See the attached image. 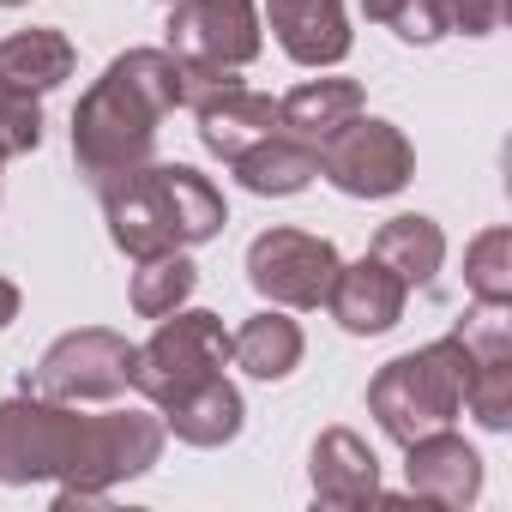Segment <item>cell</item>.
Returning <instances> with one entry per match:
<instances>
[{
	"mask_svg": "<svg viewBox=\"0 0 512 512\" xmlns=\"http://www.w3.org/2000/svg\"><path fill=\"white\" fill-rule=\"evenodd\" d=\"M163 452V422L139 410L79 416L55 398H13L0 404V482H61V506L103 500L109 482L151 470Z\"/></svg>",
	"mask_w": 512,
	"mask_h": 512,
	"instance_id": "1",
	"label": "cell"
},
{
	"mask_svg": "<svg viewBox=\"0 0 512 512\" xmlns=\"http://www.w3.org/2000/svg\"><path fill=\"white\" fill-rule=\"evenodd\" d=\"M193 103V67L169 49H133L121 55L73 109V157L79 175L91 187H103L109 175H127L139 163H151L157 145V121L169 109Z\"/></svg>",
	"mask_w": 512,
	"mask_h": 512,
	"instance_id": "2",
	"label": "cell"
},
{
	"mask_svg": "<svg viewBox=\"0 0 512 512\" xmlns=\"http://www.w3.org/2000/svg\"><path fill=\"white\" fill-rule=\"evenodd\" d=\"M97 193H103L115 247L133 253V260L181 253L223 229V193L187 163H139L127 175H109Z\"/></svg>",
	"mask_w": 512,
	"mask_h": 512,
	"instance_id": "3",
	"label": "cell"
},
{
	"mask_svg": "<svg viewBox=\"0 0 512 512\" xmlns=\"http://www.w3.org/2000/svg\"><path fill=\"white\" fill-rule=\"evenodd\" d=\"M464 380H470L464 344H458V338H440V344H428V350H416V356L386 362L380 380L368 386V404H374L380 428H386L398 446H410V440H422V434H434V428H446V422L458 416Z\"/></svg>",
	"mask_w": 512,
	"mask_h": 512,
	"instance_id": "4",
	"label": "cell"
},
{
	"mask_svg": "<svg viewBox=\"0 0 512 512\" xmlns=\"http://www.w3.org/2000/svg\"><path fill=\"white\" fill-rule=\"evenodd\" d=\"M223 362H229V332H223L217 314H175V320L163 314L157 338L145 350H133L127 386H139L151 404H169L175 392L211 380Z\"/></svg>",
	"mask_w": 512,
	"mask_h": 512,
	"instance_id": "5",
	"label": "cell"
},
{
	"mask_svg": "<svg viewBox=\"0 0 512 512\" xmlns=\"http://www.w3.org/2000/svg\"><path fill=\"white\" fill-rule=\"evenodd\" d=\"M127 374H133V344L121 332H67L43 362L37 374H25V392L37 398H55V404H79V398H115L127 392Z\"/></svg>",
	"mask_w": 512,
	"mask_h": 512,
	"instance_id": "6",
	"label": "cell"
},
{
	"mask_svg": "<svg viewBox=\"0 0 512 512\" xmlns=\"http://www.w3.org/2000/svg\"><path fill=\"white\" fill-rule=\"evenodd\" d=\"M410 169H416V157H410V145H404V133L392 127V121H344L326 145H320V175L332 181V187H344V193H356V199H386V193H398L404 181H410Z\"/></svg>",
	"mask_w": 512,
	"mask_h": 512,
	"instance_id": "7",
	"label": "cell"
},
{
	"mask_svg": "<svg viewBox=\"0 0 512 512\" xmlns=\"http://www.w3.org/2000/svg\"><path fill=\"white\" fill-rule=\"evenodd\" d=\"M247 278L260 296L284 302V308H320L332 278H338V247L326 235H302V229H266L247 247Z\"/></svg>",
	"mask_w": 512,
	"mask_h": 512,
	"instance_id": "8",
	"label": "cell"
},
{
	"mask_svg": "<svg viewBox=\"0 0 512 512\" xmlns=\"http://www.w3.org/2000/svg\"><path fill=\"white\" fill-rule=\"evenodd\" d=\"M169 55L193 67H247L260 55V13L253 0H181L169 13Z\"/></svg>",
	"mask_w": 512,
	"mask_h": 512,
	"instance_id": "9",
	"label": "cell"
},
{
	"mask_svg": "<svg viewBox=\"0 0 512 512\" xmlns=\"http://www.w3.org/2000/svg\"><path fill=\"white\" fill-rule=\"evenodd\" d=\"M193 109H199V139H205V151L223 157V163H235L247 145H260L266 133H278V103L260 97V91H247L241 79H235V85H217V91L199 97Z\"/></svg>",
	"mask_w": 512,
	"mask_h": 512,
	"instance_id": "10",
	"label": "cell"
},
{
	"mask_svg": "<svg viewBox=\"0 0 512 512\" xmlns=\"http://www.w3.org/2000/svg\"><path fill=\"white\" fill-rule=\"evenodd\" d=\"M404 452H410V494H422V500H434V506H470V500H476V488H482V458H476L458 434L434 428V434L410 440Z\"/></svg>",
	"mask_w": 512,
	"mask_h": 512,
	"instance_id": "11",
	"label": "cell"
},
{
	"mask_svg": "<svg viewBox=\"0 0 512 512\" xmlns=\"http://www.w3.org/2000/svg\"><path fill=\"white\" fill-rule=\"evenodd\" d=\"M266 13H272V31L290 61L332 67L350 55V19L338 0H266Z\"/></svg>",
	"mask_w": 512,
	"mask_h": 512,
	"instance_id": "12",
	"label": "cell"
},
{
	"mask_svg": "<svg viewBox=\"0 0 512 512\" xmlns=\"http://www.w3.org/2000/svg\"><path fill=\"white\" fill-rule=\"evenodd\" d=\"M404 290H410V284H404L398 272H386L380 260H362V266H338L326 302H332V314H338L344 332H368V338H374V332L398 326Z\"/></svg>",
	"mask_w": 512,
	"mask_h": 512,
	"instance_id": "13",
	"label": "cell"
},
{
	"mask_svg": "<svg viewBox=\"0 0 512 512\" xmlns=\"http://www.w3.org/2000/svg\"><path fill=\"white\" fill-rule=\"evenodd\" d=\"M157 410H163V422L175 428V440H187V446H223V440L241 434V392H235L223 374H211V380L175 392V398L157 404Z\"/></svg>",
	"mask_w": 512,
	"mask_h": 512,
	"instance_id": "14",
	"label": "cell"
},
{
	"mask_svg": "<svg viewBox=\"0 0 512 512\" xmlns=\"http://www.w3.org/2000/svg\"><path fill=\"white\" fill-rule=\"evenodd\" d=\"M380 494V464L374 452L350 434V428H332L320 434L314 446V500L320 506H362Z\"/></svg>",
	"mask_w": 512,
	"mask_h": 512,
	"instance_id": "15",
	"label": "cell"
},
{
	"mask_svg": "<svg viewBox=\"0 0 512 512\" xmlns=\"http://www.w3.org/2000/svg\"><path fill=\"white\" fill-rule=\"evenodd\" d=\"M229 169L241 175L247 193H302V187L320 175V151H314L308 139H296V133L278 127V133H266L260 145H247Z\"/></svg>",
	"mask_w": 512,
	"mask_h": 512,
	"instance_id": "16",
	"label": "cell"
},
{
	"mask_svg": "<svg viewBox=\"0 0 512 512\" xmlns=\"http://www.w3.org/2000/svg\"><path fill=\"white\" fill-rule=\"evenodd\" d=\"M356 115H362V85H356V79H314V85H302V91H290V97L278 103V127L296 133V139H308L314 151H320L344 121H356Z\"/></svg>",
	"mask_w": 512,
	"mask_h": 512,
	"instance_id": "17",
	"label": "cell"
},
{
	"mask_svg": "<svg viewBox=\"0 0 512 512\" xmlns=\"http://www.w3.org/2000/svg\"><path fill=\"white\" fill-rule=\"evenodd\" d=\"M0 79L19 91H55L61 79H73V43L61 31H19L0 43Z\"/></svg>",
	"mask_w": 512,
	"mask_h": 512,
	"instance_id": "18",
	"label": "cell"
},
{
	"mask_svg": "<svg viewBox=\"0 0 512 512\" xmlns=\"http://www.w3.org/2000/svg\"><path fill=\"white\" fill-rule=\"evenodd\" d=\"M374 260L386 272H398L404 284H434L440 260H446V241L428 217H392L380 235H374Z\"/></svg>",
	"mask_w": 512,
	"mask_h": 512,
	"instance_id": "19",
	"label": "cell"
},
{
	"mask_svg": "<svg viewBox=\"0 0 512 512\" xmlns=\"http://www.w3.org/2000/svg\"><path fill=\"white\" fill-rule=\"evenodd\" d=\"M229 356H235L253 380H284V374L302 362V332H296V320H284V314H260V320H247V326L229 338Z\"/></svg>",
	"mask_w": 512,
	"mask_h": 512,
	"instance_id": "20",
	"label": "cell"
},
{
	"mask_svg": "<svg viewBox=\"0 0 512 512\" xmlns=\"http://www.w3.org/2000/svg\"><path fill=\"white\" fill-rule=\"evenodd\" d=\"M193 284H199V272H193L187 253H157V260H139L133 308H139L145 320H163V314H175V308L193 296Z\"/></svg>",
	"mask_w": 512,
	"mask_h": 512,
	"instance_id": "21",
	"label": "cell"
},
{
	"mask_svg": "<svg viewBox=\"0 0 512 512\" xmlns=\"http://www.w3.org/2000/svg\"><path fill=\"white\" fill-rule=\"evenodd\" d=\"M464 278H470L476 302H494V308L512 302V229H488V235L470 241Z\"/></svg>",
	"mask_w": 512,
	"mask_h": 512,
	"instance_id": "22",
	"label": "cell"
},
{
	"mask_svg": "<svg viewBox=\"0 0 512 512\" xmlns=\"http://www.w3.org/2000/svg\"><path fill=\"white\" fill-rule=\"evenodd\" d=\"M362 13L392 25L404 43H434L446 37V0H362Z\"/></svg>",
	"mask_w": 512,
	"mask_h": 512,
	"instance_id": "23",
	"label": "cell"
},
{
	"mask_svg": "<svg viewBox=\"0 0 512 512\" xmlns=\"http://www.w3.org/2000/svg\"><path fill=\"white\" fill-rule=\"evenodd\" d=\"M37 139H43L37 97L0 79V157H25V151H37Z\"/></svg>",
	"mask_w": 512,
	"mask_h": 512,
	"instance_id": "24",
	"label": "cell"
},
{
	"mask_svg": "<svg viewBox=\"0 0 512 512\" xmlns=\"http://www.w3.org/2000/svg\"><path fill=\"white\" fill-rule=\"evenodd\" d=\"M494 25H500V0H446V31L488 37Z\"/></svg>",
	"mask_w": 512,
	"mask_h": 512,
	"instance_id": "25",
	"label": "cell"
},
{
	"mask_svg": "<svg viewBox=\"0 0 512 512\" xmlns=\"http://www.w3.org/2000/svg\"><path fill=\"white\" fill-rule=\"evenodd\" d=\"M13 320H19V290L0 278V326H13Z\"/></svg>",
	"mask_w": 512,
	"mask_h": 512,
	"instance_id": "26",
	"label": "cell"
},
{
	"mask_svg": "<svg viewBox=\"0 0 512 512\" xmlns=\"http://www.w3.org/2000/svg\"><path fill=\"white\" fill-rule=\"evenodd\" d=\"M0 7H25V0H0Z\"/></svg>",
	"mask_w": 512,
	"mask_h": 512,
	"instance_id": "27",
	"label": "cell"
}]
</instances>
